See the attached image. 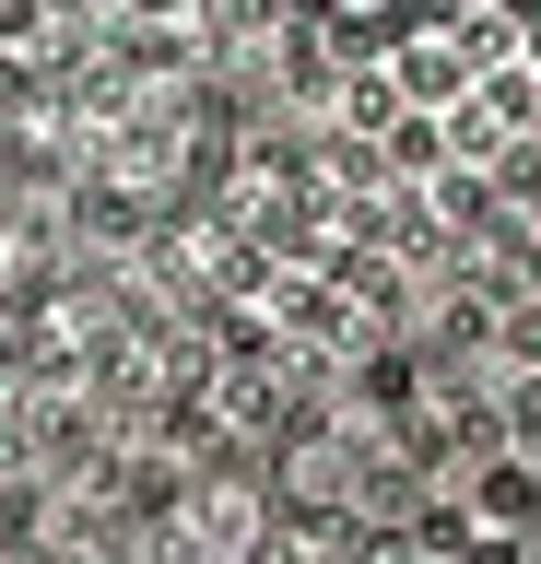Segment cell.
<instances>
[{
	"instance_id": "cell-1",
	"label": "cell",
	"mask_w": 541,
	"mask_h": 564,
	"mask_svg": "<svg viewBox=\"0 0 541 564\" xmlns=\"http://www.w3.org/2000/svg\"><path fill=\"white\" fill-rule=\"evenodd\" d=\"M36 35H47V12H36V0H0V47H36Z\"/></svg>"
},
{
	"instance_id": "cell-2",
	"label": "cell",
	"mask_w": 541,
	"mask_h": 564,
	"mask_svg": "<svg viewBox=\"0 0 541 564\" xmlns=\"http://www.w3.org/2000/svg\"><path fill=\"white\" fill-rule=\"evenodd\" d=\"M365 564H459V553H424V541H400V553H365Z\"/></svg>"
},
{
	"instance_id": "cell-3",
	"label": "cell",
	"mask_w": 541,
	"mask_h": 564,
	"mask_svg": "<svg viewBox=\"0 0 541 564\" xmlns=\"http://www.w3.org/2000/svg\"><path fill=\"white\" fill-rule=\"evenodd\" d=\"M329 12H412V0H329Z\"/></svg>"
}]
</instances>
